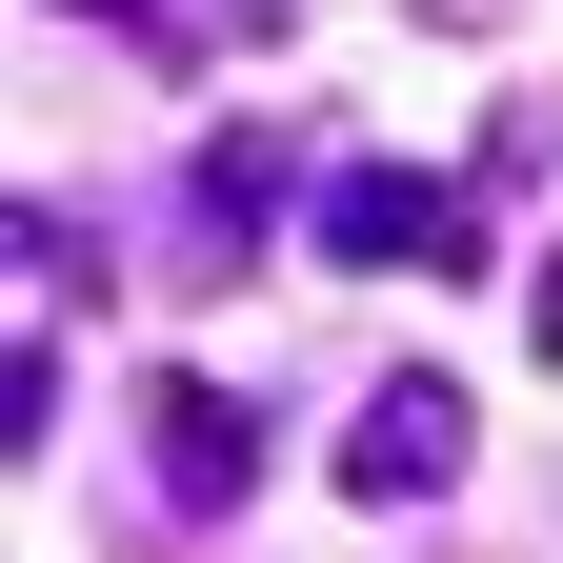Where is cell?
<instances>
[{
    "instance_id": "obj_3",
    "label": "cell",
    "mask_w": 563,
    "mask_h": 563,
    "mask_svg": "<svg viewBox=\"0 0 563 563\" xmlns=\"http://www.w3.org/2000/svg\"><path fill=\"white\" fill-rule=\"evenodd\" d=\"M322 262H483V222L443 181H402V162H342L322 181Z\"/></svg>"
},
{
    "instance_id": "obj_2",
    "label": "cell",
    "mask_w": 563,
    "mask_h": 563,
    "mask_svg": "<svg viewBox=\"0 0 563 563\" xmlns=\"http://www.w3.org/2000/svg\"><path fill=\"white\" fill-rule=\"evenodd\" d=\"M141 443H162V504H181V523H222L242 483H262V402L201 383V363H162V383H141Z\"/></svg>"
},
{
    "instance_id": "obj_4",
    "label": "cell",
    "mask_w": 563,
    "mask_h": 563,
    "mask_svg": "<svg viewBox=\"0 0 563 563\" xmlns=\"http://www.w3.org/2000/svg\"><path fill=\"white\" fill-rule=\"evenodd\" d=\"M181 222L222 242V262H262V222H282V141H201V181H181Z\"/></svg>"
},
{
    "instance_id": "obj_5",
    "label": "cell",
    "mask_w": 563,
    "mask_h": 563,
    "mask_svg": "<svg viewBox=\"0 0 563 563\" xmlns=\"http://www.w3.org/2000/svg\"><path fill=\"white\" fill-rule=\"evenodd\" d=\"M41 21H101L121 60H162V81H201V41H222L201 0H41Z\"/></svg>"
},
{
    "instance_id": "obj_6",
    "label": "cell",
    "mask_w": 563,
    "mask_h": 563,
    "mask_svg": "<svg viewBox=\"0 0 563 563\" xmlns=\"http://www.w3.org/2000/svg\"><path fill=\"white\" fill-rule=\"evenodd\" d=\"M0 443H21V463L60 443V342H41V322H21V342H0Z\"/></svg>"
},
{
    "instance_id": "obj_7",
    "label": "cell",
    "mask_w": 563,
    "mask_h": 563,
    "mask_svg": "<svg viewBox=\"0 0 563 563\" xmlns=\"http://www.w3.org/2000/svg\"><path fill=\"white\" fill-rule=\"evenodd\" d=\"M523 342H543V363H563V242L523 262Z\"/></svg>"
},
{
    "instance_id": "obj_1",
    "label": "cell",
    "mask_w": 563,
    "mask_h": 563,
    "mask_svg": "<svg viewBox=\"0 0 563 563\" xmlns=\"http://www.w3.org/2000/svg\"><path fill=\"white\" fill-rule=\"evenodd\" d=\"M463 443H483V402L443 383V363H383L363 383V422H342V504H443V483H463Z\"/></svg>"
}]
</instances>
